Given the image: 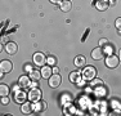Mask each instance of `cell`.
Instances as JSON below:
<instances>
[{"instance_id": "6da1fadb", "label": "cell", "mask_w": 121, "mask_h": 116, "mask_svg": "<svg viewBox=\"0 0 121 116\" xmlns=\"http://www.w3.org/2000/svg\"><path fill=\"white\" fill-rule=\"evenodd\" d=\"M97 75V70L93 67V66H88V67L84 68V71H82V76H84V79L86 80H93L94 77H95Z\"/></svg>"}, {"instance_id": "7a4b0ae2", "label": "cell", "mask_w": 121, "mask_h": 116, "mask_svg": "<svg viewBox=\"0 0 121 116\" xmlns=\"http://www.w3.org/2000/svg\"><path fill=\"white\" fill-rule=\"evenodd\" d=\"M119 63H120L119 57L113 56V54H109V56L106 58V66L109 68H116L117 66H119Z\"/></svg>"}, {"instance_id": "3957f363", "label": "cell", "mask_w": 121, "mask_h": 116, "mask_svg": "<svg viewBox=\"0 0 121 116\" xmlns=\"http://www.w3.org/2000/svg\"><path fill=\"white\" fill-rule=\"evenodd\" d=\"M40 98H41V90L37 88H32L31 89V92L28 93V99L31 101V102H37V101H40Z\"/></svg>"}, {"instance_id": "277c9868", "label": "cell", "mask_w": 121, "mask_h": 116, "mask_svg": "<svg viewBox=\"0 0 121 116\" xmlns=\"http://www.w3.org/2000/svg\"><path fill=\"white\" fill-rule=\"evenodd\" d=\"M48 80H49V86H52V88H57V86H59L60 83H62V79H60V76L58 74L52 75Z\"/></svg>"}, {"instance_id": "5b68a950", "label": "cell", "mask_w": 121, "mask_h": 116, "mask_svg": "<svg viewBox=\"0 0 121 116\" xmlns=\"http://www.w3.org/2000/svg\"><path fill=\"white\" fill-rule=\"evenodd\" d=\"M34 62H35V65L37 66H44V63L47 62V58H45V56L43 53H35L34 54Z\"/></svg>"}, {"instance_id": "8992f818", "label": "cell", "mask_w": 121, "mask_h": 116, "mask_svg": "<svg viewBox=\"0 0 121 116\" xmlns=\"http://www.w3.org/2000/svg\"><path fill=\"white\" fill-rule=\"evenodd\" d=\"M13 68V65L10 61H1L0 62V70H1V72H4V74H7V72H10Z\"/></svg>"}, {"instance_id": "52a82bcc", "label": "cell", "mask_w": 121, "mask_h": 116, "mask_svg": "<svg viewBox=\"0 0 121 116\" xmlns=\"http://www.w3.org/2000/svg\"><path fill=\"white\" fill-rule=\"evenodd\" d=\"M14 99H16L17 103H25L26 99H27V94H26L25 92L16 90V94H14Z\"/></svg>"}, {"instance_id": "ba28073f", "label": "cell", "mask_w": 121, "mask_h": 116, "mask_svg": "<svg viewBox=\"0 0 121 116\" xmlns=\"http://www.w3.org/2000/svg\"><path fill=\"white\" fill-rule=\"evenodd\" d=\"M17 50H18V45L14 41H9V43L5 44V52H7L8 54H14Z\"/></svg>"}, {"instance_id": "9c48e42d", "label": "cell", "mask_w": 121, "mask_h": 116, "mask_svg": "<svg viewBox=\"0 0 121 116\" xmlns=\"http://www.w3.org/2000/svg\"><path fill=\"white\" fill-rule=\"evenodd\" d=\"M103 56H104V50H103V48H95L93 52H91V58L93 59H95V61H99V59H102Z\"/></svg>"}, {"instance_id": "30bf717a", "label": "cell", "mask_w": 121, "mask_h": 116, "mask_svg": "<svg viewBox=\"0 0 121 116\" xmlns=\"http://www.w3.org/2000/svg\"><path fill=\"white\" fill-rule=\"evenodd\" d=\"M70 80L72 81V83H76L77 85H82V81H81V76H80V72L77 71H73L72 74L70 75Z\"/></svg>"}, {"instance_id": "8fae6325", "label": "cell", "mask_w": 121, "mask_h": 116, "mask_svg": "<svg viewBox=\"0 0 121 116\" xmlns=\"http://www.w3.org/2000/svg\"><path fill=\"white\" fill-rule=\"evenodd\" d=\"M52 74H53V70L50 68V66H44L41 68V76L44 79H49L52 76Z\"/></svg>"}, {"instance_id": "7c38bea8", "label": "cell", "mask_w": 121, "mask_h": 116, "mask_svg": "<svg viewBox=\"0 0 121 116\" xmlns=\"http://www.w3.org/2000/svg\"><path fill=\"white\" fill-rule=\"evenodd\" d=\"M31 77L28 76H21L19 77V85L22 86V88H28V86L31 85Z\"/></svg>"}, {"instance_id": "4fadbf2b", "label": "cell", "mask_w": 121, "mask_h": 116, "mask_svg": "<svg viewBox=\"0 0 121 116\" xmlns=\"http://www.w3.org/2000/svg\"><path fill=\"white\" fill-rule=\"evenodd\" d=\"M108 5H109L108 0H98L95 7L98 8V10H106L108 8Z\"/></svg>"}, {"instance_id": "5bb4252c", "label": "cell", "mask_w": 121, "mask_h": 116, "mask_svg": "<svg viewBox=\"0 0 121 116\" xmlns=\"http://www.w3.org/2000/svg\"><path fill=\"white\" fill-rule=\"evenodd\" d=\"M47 110V102L44 101H37L36 104H35V111L36 112H43Z\"/></svg>"}, {"instance_id": "9a60e30c", "label": "cell", "mask_w": 121, "mask_h": 116, "mask_svg": "<svg viewBox=\"0 0 121 116\" xmlns=\"http://www.w3.org/2000/svg\"><path fill=\"white\" fill-rule=\"evenodd\" d=\"M59 5H60V10H62V12H70L71 8H72L70 0H63Z\"/></svg>"}, {"instance_id": "2e32d148", "label": "cell", "mask_w": 121, "mask_h": 116, "mask_svg": "<svg viewBox=\"0 0 121 116\" xmlns=\"http://www.w3.org/2000/svg\"><path fill=\"white\" fill-rule=\"evenodd\" d=\"M85 63H86V59L84 56H79V57L75 58V66L76 67H84Z\"/></svg>"}, {"instance_id": "e0dca14e", "label": "cell", "mask_w": 121, "mask_h": 116, "mask_svg": "<svg viewBox=\"0 0 121 116\" xmlns=\"http://www.w3.org/2000/svg\"><path fill=\"white\" fill-rule=\"evenodd\" d=\"M21 110H22V112H23V114L28 115V114H31V112H32V104L28 103V102H25L23 104H22Z\"/></svg>"}, {"instance_id": "ac0fdd59", "label": "cell", "mask_w": 121, "mask_h": 116, "mask_svg": "<svg viewBox=\"0 0 121 116\" xmlns=\"http://www.w3.org/2000/svg\"><path fill=\"white\" fill-rule=\"evenodd\" d=\"M30 77L34 81H39L40 77H43V76H41V72H39L37 70H32V71L30 72Z\"/></svg>"}, {"instance_id": "d6986e66", "label": "cell", "mask_w": 121, "mask_h": 116, "mask_svg": "<svg viewBox=\"0 0 121 116\" xmlns=\"http://www.w3.org/2000/svg\"><path fill=\"white\" fill-rule=\"evenodd\" d=\"M0 95H1V97L9 95V86L5 85V84H1V85H0Z\"/></svg>"}, {"instance_id": "ffe728a7", "label": "cell", "mask_w": 121, "mask_h": 116, "mask_svg": "<svg viewBox=\"0 0 121 116\" xmlns=\"http://www.w3.org/2000/svg\"><path fill=\"white\" fill-rule=\"evenodd\" d=\"M47 63H48L49 66H54V65H56V57H53V56L48 57V59H47Z\"/></svg>"}, {"instance_id": "44dd1931", "label": "cell", "mask_w": 121, "mask_h": 116, "mask_svg": "<svg viewBox=\"0 0 121 116\" xmlns=\"http://www.w3.org/2000/svg\"><path fill=\"white\" fill-rule=\"evenodd\" d=\"M102 83H103V81L102 80H98V79H95V80H91V83H90V85L91 86H100V85H102Z\"/></svg>"}, {"instance_id": "7402d4cb", "label": "cell", "mask_w": 121, "mask_h": 116, "mask_svg": "<svg viewBox=\"0 0 121 116\" xmlns=\"http://www.w3.org/2000/svg\"><path fill=\"white\" fill-rule=\"evenodd\" d=\"M9 103V97L5 95V97H1V104H8Z\"/></svg>"}, {"instance_id": "603a6c76", "label": "cell", "mask_w": 121, "mask_h": 116, "mask_svg": "<svg viewBox=\"0 0 121 116\" xmlns=\"http://www.w3.org/2000/svg\"><path fill=\"white\" fill-rule=\"evenodd\" d=\"M115 25H116V28H117V30H121V18H117Z\"/></svg>"}, {"instance_id": "cb8c5ba5", "label": "cell", "mask_w": 121, "mask_h": 116, "mask_svg": "<svg viewBox=\"0 0 121 116\" xmlns=\"http://www.w3.org/2000/svg\"><path fill=\"white\" fill-rule=\"evenodd\" d=\"M99 44L102 45V46H107V45H108V41H107L106 39H102V40L99 41Z\"/></svg>"}, {"instance_id": "d4e9b609", "label": "cell", "mask_w": 121, "mask_h": 116, "mask_svg": "<svg viewBox=\"0 0 121 116\" xmlns=\"http://www.w3.org/2000/svg\"><path fill=\"white\" fill-rule=\"evenodd\" d=\"M1 43H5V44H7V43H9L8 36H3V37H1Z\"/></svg>"}, {"instance_id": "484cf974", "label": "cell", "mask_w": 121, "mask_h": 116, "mask_svg": "<svg viewBox=\"0 0 121 116\" xmlns=\"http://www.w3.org/2000/svg\"><path fill=\"white\" fill-rule=\"evenodd\" d=\"M25 71H30L31 72V71H32V67H31L30 65H26L25 66Z\"/></svg>"}, {"instance_id": "4316f807", "label": "cell", "mask_w": 121, "mask_h": 116, "mask_svg": "<svg viewBox=\"0 0 121 116\" xmlns=\"http://www.w3.org/2000/svg\"><path fill=\"white\" fill-rule=\"evenodd\" d=\"M50 1L53 3V4H58V3L60 4V3H62V0H50Z\"/></svg>"}, {"instance_id": "83f0119b", "label": "cell", "mask_w": 121, "mask_h": 116, "mask_svg": "<svg viewBox=\"0 0 121 116\" xmlns=\"http://www.w3.org/2000/svg\"><path fill=\"white\" fill-rule=\"evenodd\" d=\"M53 72H56V74H57V72H58V68H57V67H54V68H53Z\"/></svg>"}, {"instance_id": "f1b7e54d", "label": "cell", "mask_w": 121, "mask_h": 116, "mask_svg": "<svg viewBox=\"0 0 121 116\" xmlns=\"http://www.w3.org/2000/svg\"><path fill=\"white\" fill-rule=\"evenodd\" d=\"M119 59L121 61V49H120V52H119Z\"/></svg>"}, {"instance_id": "f546056e", "label": "cell", "mask_w": 121, "mask_h": 116, "mask_svg": "<svg viewBox=\"0 0 121 116\" xmlns=\"http://www.w3.org/2000/svg\"><path fill=\"white\" fill-rule=\"evenodd\" d=\"M109 1H111V4H115V3H116V0H109Z\"/></svg>"}]
</instances>
